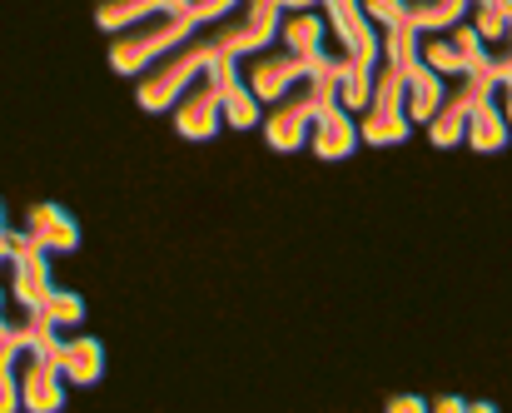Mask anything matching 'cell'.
I'll return each mask as SVG.
<instances>
[{"instance_id": "6da1fadb", "label": "cell", "mask_w": 512, "mask_h": 413, "mask_svg": "<svg viewBox=\"0 0 512 413\" xmlns=\"http://www.w3.org/2000/svg\"><path fill=\"white\" fill-rule=\"evenodd\" d=\"M319 0H239L229 15L199 25L184 45H174L160 65H150L140 80H135V100L140 110L160 115V110H174V100L194 85L199 70H209L219 55H254L264 45L279 40V20L289 10H309Z\"/></svg>"}, {"instance_id": "7a4b0ae2", "label": "cell", "mask_w": 512, "mask_h": 413, "mask_svg": "<svg viewBox=\"0 0 512 413\" xmlns=\"http://www.w3.org/2000/svg\"><path fill=\"white\" fill-rule=\"evenodd\" d=\"M199 30V15L194 10H165V15H150L120 35H110V65L120 75H145L150 65H160L174 45H184L189 35Z\"/></svg>"}, {"instance_id": "3957f363", "label": "cell", "mask_w": 512, "mask_h": 413, "mask_svg": "<svg viewBox=\"0 0 512 413\" xmlns=\"http://www.w3.org/2000/svg\"><path fill=\"white\" fill-rule=\"evenodd\" d=\"M0 249H5V264H10V294H15V304H20V309H45V299L55 294L50 249H40L30 229H20V234L5 229Z\"/></svg>"}, {"instance_id": "277c9868", "label": "cell", "mask_w": 512, "mask_h": 413, "mask_svg": "<svg viewBox=\"0 0 512 413\" xmlns=\"http://www.w3.org/2000/svg\"><path fill=\"white\" fill-rule=\"evenodd\" d=\"M483 95H498L493 70H463V75H453V80H448V95H443V110L428 120V140H433L438 150L463 145V140H468V115H473V105H478Z\"/></svg>"}, {"instance_id": "5b68a950", "label": "cell", "mask_w": 512, "mask_h": 413, "mask_svg": "<svg viewBox=\"0 0 512 413\" xmlns=\"http://www.w3.org/2000/svg\"><path fill=\"white\" fill-rule=\"evenodd\" d=\"M174 130H179L184 140H194V145H204V140H214V135L224 130V90H219L214 65L199 70L194 85L174 100Z\"/></svg>"}, {"instance_id": "8992f818", "label": "cell", "mask_w": 512, "mask_h": 413, "mask_svg": "<svg viewBox=\"0 0 512 413\" xmlns=\"http://www.w3.org/2000/svg\"><path fill=\"white\" fill-rule=\"evenodd\" d=\"M0 364H15V374H20V394H25V409L30 413H60L65 409V369H60V359H50L45 349H35V344H25L15 359H0Z\"/></svg>"}, {"instance_id": "52a82bcc", "label": "cell", "mask_w": 512, "mask_h": 413, "mask_svg": "<svg viewBox=\"0 0 512 413\" xmlns=\"http://www.w3.org/2000/svg\"><path fill=\"white\" fill-rule=\"evenodd\" d=\"M314 65L309 60H299L294 50H284L279 40L274 45H264V50H254V55H244V80H249V90L264 100V105H274V100H284L304 75H309Z\"/></svg>"}, {"instance_id": "ba28073f", "label": "cell", "mask_w": 512, "mask_h": 413, "mask_svg": "<svg viewBox=\"0 0 512 413\" xmlns=\"http://www.w3.org/2000/svg\"><path fill=\"white\" fill-rule=\"evenodd\" d=\"M324 15L334 20V40L348 45L353 65L358 70H378V55H383V35L373 30V15L363 10V0H319Z\"/></svg>"}, {"instance_id": "9c48e42d", "label": "cell", "mask_w": 512, "mask_h": 413, "mask_svg": "<svg viewBox=\"0 0 512 413\" xmlns=\"http://www.w3.org/2000/svg\"><path fill=\"white\" fill-rule=\"evenodd\" d=\"M214 75H219V90H224V125L229 130H254L264 125V100L249 90L244 80V55H219L214 60Z\"/></svg>"}, {"instance_id": "30bf717a", "label": "cell", "mask_w": 512, "mask_h": 413, "mask_svg": "<svg viewBox=\"0 0 512 413\" xmlns=\"http://www.w3.org/2000/svg\"><path fill=\"white\" fill-rule=\"evenodd\" d=\"M309 145H314V155H319V160H348V155L363 145L358 115H353V110H343V100L324 105V110H319V120H314Z\"/></svg>"}, {"instance_id": "8fae6325", "label": "cell", "mask_w": 512, "mask_h": 413, "mask_svg": "<svg viewBox=\"0 0 512 413\" xmlns=\"http://www.w3.org/2000/svg\"><path fill=\"white\" fill-rule=\"evenodd\" d=\"M279 45L294 50L299 60L319 65V60L329 55V20H324L319 10H289V15L279 20Z\"/></svg>"}, {"instance_id": "7c38bea8", "label": "cell", "mask_w": 512, "mask_h": 413, "mask_svg": "<svg viewBox=\"0 0 512 413\" xmlns=\"http://www.w3.org/2000/svg\"><path fill=\"white\" fill-rule=\"evenodd\" d=\"M25 229H30L35 244L50 249V254H70V249L80 244V224H75V214L65 205H30L25 209Z\"/></svg>"}, {"instance_id": "4fadbf2b", "label": "cell", "mask_w": 512, "mask_h": 413, "mask_svg": "<svg viewBox=\"0 0 512 413\" xmlns=\"http://www.w3.org/2000/svg\"><path fill=\"white\" fill-rule=\"evenodd\" d=\"M403 90H408V120H413V125H428V120L443 110L448 80H443L428 60H418V65L403 70Z\"/></svg>"}, {"instance_id": "5bb4252c", "label": "cell", "mask_w": 512, "mask_h": 413, "mask_svg": "<svg viewBox=\"0 0 512 413\" xmlns=\"http://www.w3.org/2000/svg\"><path fill=\"white\" fill-rule=\"evenodd\" d=\"M60 369H65V379L70 384H80V389H95L100 379H105V344L95 339V334H70L65 339V349H60Z\"/></svg>"}, {"instance_id": "9a60e30c", "label": "cell", "mask_w": 512, "mask_h": 413, "mask_svg": "<svg viewBox=\"0 0 512 413\" xmlns=\"http://www.w3.org/2000/svg\"><path fill=\"white\" fill-rule=\"evenodd\" d=\"M508 140H512V125H508V115H503V100L498 95H483L473 105V115H468V145L478 155H498V150H508Z\"/></svg>"}, {"instance_id": "2e32d148", "label": "cell", "mask_w": 512, "mask_h": 413, "mask_svg": "<svg viewBox=\"0 0 512 413\" xmlns=\"http://www.w3.org/2000/svg\"><path fill=\"white\" fill-rule=\"evenodd\" d=\"M165 10H189V0H95V25L105 35H120L150 15H165Z\"/></svg>"}, {"instance_id": "e0dca14e", "label": "cell", "mask_w": 512, "mask_h": 413, "mask_svg": "<svg viewBox=\"0 0 512 413\" xmlns=\"http://www.w3.org/2000/svg\"><path fill=\"white\" fill-rule=\"evenodd\" d=\"M468 10H473V0H408V25L423 35H438V30L463 25Z\"/></svg>"}, {"instance_id": "ac0fdd59", "label": "cell", "mask_w": 512, "mask_h": 413, "mask_svg": "<svg viewBox=\"0 0 512 413\" xmlns=\"http://www.w3.org/2000/svg\"><path fill=\"white\" fill-rule=\"evenodd\" d=\"M423 60L443 75V80H453V75H463L468 70V55L458 50V40H453V30H438V35H423Z\"/></svg>"}, {"instance_id": "d6986e66", "label": "cell", "mask_w": 512, "mask_h": 413, "mask_svg": "<svg viewBox=\"0 0 512 413\" xmlns=\"http://www.w3.org/2000/svg\"><path fill=\"white\" fill-rule=\"evenodd\" d=\"M473 25H478V35L488 45H498V40L512 35V15L503 10V0H473Z\"/></svg>"}, {"instance_id": "ffe728a7", "label": "cell", "mask_w": 512, "mask_h": 413, "mask_svg": "<svg viewBox=\"0 0 512 413\" xmlns=\"http://www.w3.org/2000/svg\"><path fill=\"white\" fill-rule=\"evenodd\" d=\"M45 314H50V324H55L60 334H75V329L85 324V299L70 294V289H55V294L45 299Z\"/></svg>"}, {"instance_id": "44dd1931", "label": "cell", "mask_w": 512, "mask_h": 413, "mask_svg": "<svg viewBox=\"0 0 512 413\" xmlns=\"http://www.w3.org/2000/svg\"><path fill=\"white\" fill-rule=\"evenodd\" d=\"M363 10H368L373 25H383V30L408 25V0H363Z\"/></svg>"}, {"instance_id": "7402d4cb", "label": "cell", "mask_w": 512, "mask_h": 413, "mask_svg": "<svg viewBox=\"0 0 512 413\" xmlns=\"http://www.w3.org/2000/svg\"><path fill=\"white\" fill-rule=\"evenodd\" d=\"M383 409L388 413H423V409H433V404H428V399H418V394H393Z\"/></svg>"}, {"instance_id": "603a6c76", "label": "cell", "mask_w": 512, "mask_h": 413, "mask_svg": "<svg viewBox=\"0 0 512 413\" xmlns=\"http://www.w3.org/2000/svg\"><path fill=\"white\" fill-rule=\"evenodd\" d=\"M433 409L438 413H463L468 409V399H453V394H448V399H433Z\"/></svg>"}, {"instance_id": "cb8c5ba5", "label": "cell", "mask_w": 512, "mask_h": 413, "mask_svg": "<svg viewBox=\"0 0 512 413\" xmlns=\"http://www.w3.org/2000/svg\"><path fill=\"white\" fill-rule=\"evenodd\" d=\"M498 100H503V115H508V125H512V80L498 85Z\"/></svg>"}, {"instance_id": "d4e9b609", "label": "cell", "mask_w": 512, "mask_h": 413, "mask_svg": "<svg viewBox=\"0 0 512 413\" xmlns=\"http://www.w3.org/2000/svg\"><path fill=\"white\" fill-rule=\"evenodd\" d=\"M503 10H508V15H512V0H503Z\"/></svg>"}]
</instances>
